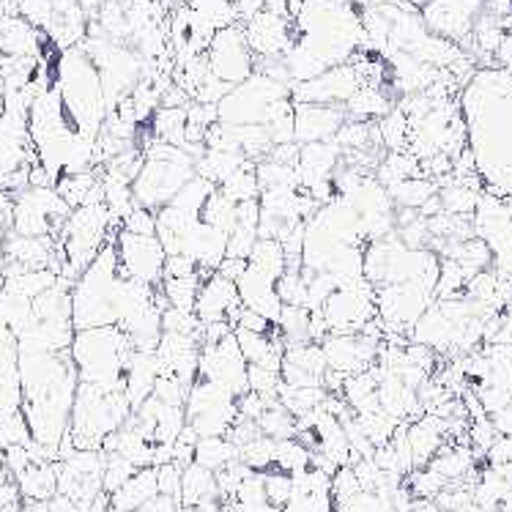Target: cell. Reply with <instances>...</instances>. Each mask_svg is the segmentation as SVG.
<instances>
[{
	"instance_id": "8d00e7d4",
	"label": "cell",
	"mask_w": 512,
	"mask_h": 512,
	"mask_svg": "<svg viewBox=\"0 0 512 512\" xmlns=\"http://www.w3.org/2000/svg\"><path fill=\"white\" fill-rule=\"evenodd\" d=\"M274 450H277V441L261 433L258 439L239 447V460L252 471H269L274 469Z\"/></svg>"
},
{
	"instance_id": "7402d4cb",
	"label": "cell",
	"mask_w": 512,
	"mask_h": 512,
	"mask_svg": "<svg viewBox=\"0 0 512 512\" xmlns=\"http://www.w3.org/2000/svg\"><path fill=\"white\" fill-rule=\"evenodd\" d=\"M392 99L387 94V85H362L343 105L345 118L351 121H378L392 110Z\"/></svg>"
},
{
	"instance_id": "f907efd6",
	"label": "cell",
	"mask_w": 512,
	"mask_h": 512,
	"mask_svg": "<svg viewBox=\"0 0 512 512\" xmlns=\"http://www.w3.org/2000/svg\"><path fill=\"white\" fill-rule=\"evenodd\" d=\"M225 512H244V510H241L236 502H228V504H225Z\"/></svg>"
},
{
	"instance_id": "681fc988",
	"label": "cell",
	"mask_w": 512,
	"mask_h": 512,
	"mask_svg": "<svg viewBox=\"0 0 512 512\" xmlns=\"http://www.w3.org/2000/svg\"><path fill=\"white\" fill-rule=\"evenodd\" d=\"M496 66L504 69V72L512 77V31H507L502 47H499V53H496Z\"/></svg>"
},
{
	"instance_id": "8992f818",
	"label": "cell",
	"mask_w": 512,
	"mask_h": 512,
	"mask_svg": "<svg viewBox=\"0 0 512 512\" xmlns=\"http://www.w3.org/2000/svg\"><path fill=\"white\" fill-rule=\"evenodd\" d=\"M417 11L430 33L469 53L474 22L482 14V0H422Z\"/></svg>"
},
{
	"instance_id": "9c48e42d",
	"label": "cell",
	"mask_w": 512,
	"mask_h": 512,
	"mask_svg": "<svg viewBox=\"0 0 512 512\" xmlns=\"http://www.w3.org/2000/svg\"><path fill=\"white\" fill-rule=\"evenodd\" d=\"M115 252H118V263L121 272L132 280L159 288L162 277H165V261L168 255L162 250L157 236H137V233H126L118 228L115 233Z\"/></svg>"
},
{
	"instance_id": "e575fe53",
	"label": "cell",
	"mask_w": 512,
	"mask_h": 512,
	"mask_svg": "<svg viewBox=\"0 0 512 512\" xmlns=\"http://www.w3.org/2000/svg\"><path fill=\"white\" fill-rule=\"evenodd\" d=\"M310 458H313V452L307 450L299 439L277 441L274 469L285 471V474H299V471L310 469Z\"/></svg>"
},
{
	"instance_id": "d590c367",
	"label": "cell",
	"mask_w": 512,
	"mask_h": 512,
	"mask_svg": "<svg viewBox=\"0 0 512 512\" xmlns=\"http://www.w3.org/2000/svg\"><path fill=\"white\" fill-rule=\"evenodd\" d=\"M214 184H209L206 178L195 176L192 181H187L184 187H181V192H178L176 198L170 200V206H176V209L187 211V214H198L203 211V206H206V200H209V195L214 192Z\"/></svg>"
},
{
	"instance_id": "52a82bcc",
	"label": "cell",
	"mask_w": 512,
	"mask_h": 512,
	"mask_svg": "<svg viewBox=\"0 0 512 512\" xmlns=\"http://www.w3.org/2000/svg\"><path fill=\"white\" fill-rule=\"evenodd\" d=\"M206 61H209L211 74L230 88L250 80L255 74V55L239 22L214 33V39L206 47Z\"/></svg>"
},
{
	"instance_id": "f546056e",
	"label": "cell",
	"mask_w": 512,
	"mask_h": 512,
	"mask_svg": "<svg viewBox=\"0 0 512 512\" xmlns=\"http://www.w3.org/2000/svg\"><path fill=\"white\" fill-rule=\"evenodd\" d=\"M310 318L313 313L304 310V307H283V313L277 318V332H280V340L283 345H302V343H313L310 337Z\"/></svg>"
},
{
	"instance_id": "d6986e66",
	"label": "cell",
	"mask_w": 512,
	"mask_h": 512,
	"mask_svg": "<svg viewBox=\"0 0 512 512\" xmlns=\"http://www.w3.org/2000/svg\"><path fill=\"white\" fill-rule=\"evenodd\" d=\"M340 162H343V151L337 148L335 140L299 146V159H296L299 189L313 184V181H321V178H332Z\"/></svg>"
},
{
	"instance_id": "cb8c5ba5",
	"label": "cell",
	"mask_w": 512,
	"mask_h": 512,
	"mask_svg": "<svg viewBox=\"0 0 512 512\" xmlns=\"http://www.w3.org/2000/svg\"><path fill=\"white\" fill-rule=\"evenodd\" d=\"M151 135L168 146H187V107H159L151 115Z\"/></svg>"
},
{
	"instance_id": "8fae6325",
	"label": "cell",
	"mask_w": 512,
	"mask_h": 512,
	"mask_svg": "<svg viewBox=\"0 0 512 512\" xmlns=\"http://www.w3.org/2000/svg\"><path fill=\"white\" fill-rule=\"evenodd\" d=\"M244 36L250 44L255 61H269V58H285V53L291 50L296 31H293V20L272 14V11L263 9L261 14H255L252 20L244 25Z\"/></svg>"
},
{
	"instance_id": "83f0119b",
	"label": "cell",
	"mask_w": 512,
	"mask_h": 512,
	"mask_svg": "<svg viewBox=\"0 0 512 512\" xmlns=\"http://www.w3.org/2000/svg\"><path fill=\"white\" fill-rule=\"evenodd\" d=\"M378 140L387 151H408V140H411V124H408L406 113L398 105L392 107L384 118L376 121Z\"/></svg>"
},
{
	"instance_id": "603a6c76",
	"label": "cell",
	"mask_w": 512,
	"mask_h": 512,
	"mask_svg": "<svg viewBox=\"0 0 512 512\" xmlns=\"http://www.w3.org/2000/svg\"><path fill=\"white\" fill-rule=\"evenodd\" d=\"M480 189H474V178L471 181H455L447 178L439 184V200L441 211L452 214V217H474L477 203H480Z\"/></svg>"
},
{
	"instance_id": "836d02e7",
	"label": "cell",
	"mask_w": 512,
	"mask_h": 512,
	"mask_svg": "<svg viewBox=\"0 0 512 512\" xmlns=\"http://www.w3.org/2000/svg\"><path fill=\"white\" fill-rule=\"evenodd\" d=\"M225 195V198H230L233 203H244V200H258L261 198V184H258V176H255V168L250 165H244L241 170H236L233 176L222 184V187H217Z\"/></svg>"
},
{
	"instance_id": "ee69618b",
	"label": "cell",
	"mask_w": 512,
	"mask_h": 512,
	"mask_svg": "<svg viewBox=\"0 0 512 512\" xmlns=\"http://www.w3.org/2000/svg\"><path fill=\"white\" fill-rule=\"evenodd\" d=\"M255 241H258V230L236 225V228L230 230V236H228V255L230 258H244V261H247L252 247H255Z\"/></svg>"
},
{
	"instance_id": "f1b7e54d",
	"label": "cell",
	"mask_w": 512,
	"mask_h": 512,
	"mask_svg": "<svg viewBox=\"0 0 512 512\" xmlns=\"http://www.w3.org/2000/svg\"><path fill=\"white\" fill-rule=\"evenodd\" d=\"M258 428H261L263 436H269L272 441L296 439L299 436V422H296V417H293L280 400H274L272 406L266 408L261 417H258Z\"/></svg>"
},
{
	"instance_id": "9a60e30c",
	"label": "cell",
	"mask_w": 512,
	"mask_h": 512,
	"mask_svg": "<svg viewBox=\"0 0 512 512\" xmlns=\"http://www.w3.org/2000/svg\"><path fill=\"white\" fill-rule=\"evenodd\" d=\"M408 343L425 345L436 354H455L458 326L452 324L450 318L441 313L439 304L433 302L425 313L419 315L417 324L408 329Z\"/></svg>"
},
{
	"instance_id": "e0dca14e",
	"label": "cell",
	"mask_w": 512,
	"mask_h": 512,
	"mask_svg": "<svg viewBox=\"0 0 512 512\" xmlns=\"http://www.w3.org/2000/svg\"><path fill=\"white\" fill-rule=\"evenodd\" d=\"M236 291H239L241 307H247L252 313H258L261 318H266L269 324H277V318L283 313V302L277 296V283L263 277V274L252 272L247 266V272L236 283Z\"/></svg>"
},
{
	"instance_id": "4316f807",
	"label": "cell",
	"mask_w": 512,
	"mask_h": 512,
	"mask_svg": "<svg viewBox=\"0 0 512 512\" xmlns=\"http://www.w3.org/2000/svg\"><path fill=\"white\" fill-rule=\"evenodd\" d=\"M233 460H239V450L225 436H209V439H198V444H195V460L192 463H198V466L214 471V474L225 469Z\"/></svg>"
},
{
	"instance_id": "f6af8a7d",
	"label": "cell",
	"mask_w": 512,
	"mask_h": 512,
	"mask_svg": "<svg viewBox=\"0 0 512 512\" xmlns=\"http://www.w3.org/2000/svg\"><path fill=\"white\" fill-rule=\"evenodd\" d=\"M181 466H176L173 460L165 463V466H157V485L162 496H170V499H178L181 502Z\"/></svg>"
},
{
	"instance_id": "74e56055",
	"label": "cell",
	"mask_w": 512,
	"mask_h": 512,
	"mask_svg": "<svg viewBox=\"0 0 512 512\" xmlns=\"http://www.w3.org/2000/svg\"><path fill=\"white\" fill-rule=\"evenodd\" d=\"M277 296L283 307H304L307 302V274L302 269H285L277 280Z\"/></svg>"
},
{
	"instance_id": "b9f144b4",
	"label": "cell",
	"mask_w": 512,
	"mask_h": 512,
	"mask_svg": "<svg viewBox=\"0 0 512 512\" xmlns=\"http://www.w3.org/2000/svg\"><path fill=\"white\" fill-rule=\"evenodd\" d=\"M121 230L137 233V236H157V211L135 206V209L126 214L124 222H121Z\"/></svg>"
},
{
	"instance_id": "6da1fadb",
	"label": "cell",
	"mask_w": 512,
	"mask_h": 512,
	"mask_svg": "<svg viewBox=\"0 0 512 512\" xmlns=\"http://www.w3.org/2000/svg\"><path fill=\"white\" fill-rule=\"evenodd\" d=\"M121 263L113 241L99 250L91 266L85 269L72 291L74 332L96 326H118V293H121Z\"/></svg>"
},
{
	"instance_id": "30bf717a",
	"label": "cell",
	"mask_w": 512,
	"mask_h": 512,
	"mask_svg": "<svg viewBox=\"0 0 512 512\" xmlns=\"http://www.w3.org/2000/svg\"><path fill=\"white\" fill-rule=\"evenodd\" d=\"M359 88H362V80H359V74L351 66V61H348L326 69V72H321L313 80H307V83L293 85L291 99L293 105L343 107Z\"/></svg>"
},
{
	"instance_id": "d6a6232c",
	"label": "cell",
	"mask_w": 512,
	"mask_h": 512,
	"mask_svg": "<svg viewBox=\"0 0 512 512\" xmlns=\"http://www.w3.org/2000/svg\"><path fill=\"white\" fill-rule=\"evenodd\" d=\"M200 220L206 222L209 228H217L230 236V230L236 228V203L225 198L220 189H214L209 200H206L203 211H200Z\"/></svg>"
},
{
	"instance_id": "4fadbf2b",
	"label": "cell",
	"mask_w": 512,
	"mask_h": 512,
	"mask_svg": "<svg viewBox=\"0 0 512 512\" xmlns=\"http://www.w3.org/2000/svg\"><path fill=\"white\" fill-rule=\"evenodd\" d=\"M345 124L343 107L332 105H293V140L299 146L324 143L337 135Z\"/></svg>"
},
{
	"instance_id": "d4e9b609",
	"label": "cell",
	"mask_w": 512,
	"mask_h": 512,
	"mask_svg": "<svg viewBox=\"0 0 512 512\" xmlns=\"http://www.w3.org/2000/svg\"><path fill=\"white\" fill-rule=\"evenodd\" d=\"M247 266H250L252 272L263 274V277H269V280L277 283L285 274V269H288L283 244L274 239H258L255 247H252L250 258H247Z\"/></svg>"
},
{
	"instance_id": "7bdbcfd3",
	"label": "cell",
	"mask_w": 512,
	"mask_h": 512,
	"mask_svg": "<svg viewBox=\"0 0 512 512\" xmlns=\"http://www.w3.org/2000/svg\"><path fill=\"white\" fill-rule=\"evenodd\" d=\"M187 392H189V387H184V384H181V381H176V378L159 376L151 395H154L157 400H162L165 406H181V408H184Z\"/></svg>"
},
{
	"instance_id": "5bb4252c",
	"label": "cell",
	"mask_w": 512,
	"mask_h": 512,
	"mask_svg": "<svg viewBox=\"0 0 512 512\" xmlns=\"http://www.w3.org/2000/svg\"><path fill=\"white\" fill-rule=\"evenodd\" d=\"M239 304L236 283H230V280L214 272L209 277H203V283H200L198 299H195V315H198V321L203 326L217 324V321H228L230 324V313Z\"/></svg>"
},
{
	"instance_id": "ac0fdd59",
	"label": "cell",
	"mask_w": 512,
	"mask_h": 512,
	"mask_svg": "<svg viewBox=\"0 0 512 512\" xmlns=\"http://www.w3.org/2000/svg\"><path fill=\"white\" fill-rule=\"evenodd\" d=\"M406 439L411 447V458H414V469H425L447 444V422L433 414H422L406 425Z\"/></svg>"
},
{
	"instance_id": "7c38bea8",
	"label": "cell",
	"mask_w": 512,
	"mask_h": 512,
	"mask_svg": "<svg viewBox=\"0 0 512 512\" xmlns=\"http://www.w3.org/2000/svg\"><path fill=\"white\" fill-rule=\"evenodd\" d=\"M326 359L318 343L288 345L283 354L280 378L285 387H324Z\"/></svg>"
},
{
	"instance_id": "ba28073f",
	"label": "cell",
	"mask_w": 512,
	"mask_h": 512,
	"mask_svg": "<svg viewBox=\"0 0 512 512\" xmlns=\"http://www.w3.org/2000/svg\"><path fill=\"white\" fill-rule=\"evenodd\" d=\"M198 378L217 384L225 392H230L233 398L250 392V387H247V359L241 356L236 335H228L220 343L200 345Z\"/></svg>"
},
{
	"instance_id": "484cf974",
	"label": "cell",
	"mask_w": 512,
	"mask_h": 512,
	"mask_svg": "<svg viewBox=\"0 0 512 512\" xmlns=\"http://www.w3.org/2000/svg\"><path fill=\"white\" fill-rule=\"evenodd\" d=\"M389 198L395 203V209H414L419 211L430 198H436L439 195V184L436 181H430L425 176L417 178H406V181H400L392 189H387Z\"/></svg>"
},
{
	"instance_id": "7a4b0ae2",
	"label": "cell",
	"mask_w": 512,
	"mask_h": 512,
	"mask_svg": "<svg viewBox=\"0 0 512 512\" xmlns=\"http://www.w3.org/2000/svg\"><path fill=\"white\" fill-rule=\"evenodd\" d=\"M132 351L121 326L80 329L69 348L77 381L99 389H124V367Z\"/></svg>"
},
{
	"instance_id": "2e32d148",
	"label": "cell",
	"mask_w": 512,
	"mask_h": 512,
	"mask_svg": "<svg viewBox=\"0 0 512 512\" xmlns=\"http://www.w3.org/2000/svg\"><path fill=\"white\" fill-rule=\"evenodd\" d=\"M162 376V367L154 351H132L124 367V395L132 411L140 408L151 398L157 378Z\"/></svg>"
},
{
	"instance_id": "ab89813d",
	"label": "cell",
	"mask_w": 512,
	"mask_h": 512,
	"mask_svg": "<svg viewBox=\"0 0 512 512\" xmlns=\"http://www.w3.org/2000/svg\"><path fill=\"white\" fill-rule=\"evenodd\" d=\"M135 466L124 460L121 455H115V452H105V471H102V491L110 496L115 493L121 485H124L132 474H135Z\"/></svg>"
},
{
	"instance_id": "ffe728a7",
	"label": "cell",
	"mask_w": 512,
	"mask_h": 512,
	"mask_svg": "<svg viewBox=\"0 0 512 512\" xmlns=\"http://www.w3.org/2000/svg\"><path fill=\"white\" fill-rule=\"evenodd\" d=\"M157 493V469H137L118 491L110 493V504L115 512H135L151 502Z\"/></svg>"
},
{
	"instance_id": "44dd1931",
	"label": "cell",
	"mask_w": 512,
	"mask_h": 512,
	"mask_svg": "<svg viewBox=\"0 0 512 512\" xmlns=\"http://www.w3.org/2000/svg\"><path fill=\"white\" fill-rule=\"evenodd\" d=\"M206 502H220V491H217V474L203 469L198 463H189L187 469L181 471V507H200Z\"/></svg>"
},
{
	"instance_id": "1f68e13d",
	"label": "cell",
	"mask_w": 512,
	"mask_h": 512,
	"mask_svg": "<svg viewBox=\"0 0 512 512\" xmlns=\"http://www.w3.org/2000/svg\"><path fill=\"white\" fill-rule=\"evenodd\" d=\"M356 425L362 428V433L367 436V441L373 444V447H384L387 441H392V436L398 433L400 422L398 419H392L389 414H384L381 408L376 411H365V414H354Z\"/></svg>"
},
{
	"instance_id": "7dc6e473",
	"label": "cell",
	"mask_w": 512,
	"mask_h": 512,
	"mask_svg": "<svg viewBox=\"0 0 512 512\" xmlns=\"http://www.w3.org/2000/svg\"><path fill=\"white\" fill-rule=\"evenodd\" d=\"M181 510V502L178 499H170V496H162V493H157L151 502H146L140 510L135 512H178Z\"/></svg>"
},
{
	"instance_id": "60d3db41",
	"label": "cell",
	"mask_w": 512,
	"mask_h": 512,
	"mask_svg": "<svg viewBox=\"0 0 512 512\" xmlns=\"http://www.w3.org/2000/svg\"><path fill=\"white\" fill-rule=\"evenodd\" d=\"M359 493H362V485L356 480V474L351 466H343V469H337L335 474H332V502H335V507L348 504L351 499H356Z\"/></svg>"
},
{
	"instance_id": "277c9868",
	"label": "cell",
	"mask_w": 512,
	"mask_h": 512,
	"mask_svg": "<svg viewBox=\"0 0 512 512\" xmlns=\"http://www.w3.org/2000/svg\"><path fill=\"white\" fill-rule=\"evenodd\" d=\"M184 414H187L189 428L195 430L200 439H209V436H228L233 422L239 419V408L230 392L198 378L187 392Z\"/></svg>"
},
{
	"instance_id": "4dcf8cb0",
	"label": "cell",
	"mask_w": 512,
	"mask_h": 512,
	"mask_svg": "<svg viewBox=\"0 0 512 512\" xmlns=\"http://www.w3.org/2000/svg\"><path fill=\"white\" fill-rule=\"evenodd\" d=\"M200 283H203V274H189V277H165L159 288H162L165 299H168V307L192 310L195 313V299H198Z\"/></svg>"
},
{
	"instance_id": "5b68a950",
	"label": "cell",
	"mask_w": 512,
	"mask_h": 512,
	"mask_svg": "<svg viewBox=\"0 0 512 512\" xmlns=\"http://www.w3.org/2000/svg\"><path fill=\"white\" fill-rule=\"evenodd\" d=\"M321 315L329 324V332L337 335H359L367 321L378 315L376 310V285H370L365 277L354 283L340 285L321 307Z\"/></svg>"
},
{
	"instance_id": "f35d334b",
	"label": "cell",
	"mask_w": 512,
	"mask_h": 512,
	"mask_svg": "<svg viewBox=\"0 0 512 512\" xmlns=\"http://www.w3.org/2000/svg\"><path fill=\"white\" fill-rule=\"evenodd\" d=\"M263 474V488H266V499L272 507H285V504L291 502L293 496V477L291 474H285L280 469H269L261 471Z\"/></svg>"
},
{
	"instance_id": "c3c4849f",
	"label": "cell",
	"mask_w": 512,
	"mask_h": 512,
	"mask_svg": "<svg viewBox=\"0 0 512 512\" xmlns=\"http://www.w3.org/2000/svg\"><path fill=\"white\" fill-rule=\"evenodd\" d=\"M491 422L499 436H512V400L502 408V411H496V414H493Z\"/></svg>"
},
{
	"instance_id": "bcb514c9",
	"label": "cell",
	"mask_w": 512,
	"mask_h": 512,
	"mask_svg": "<svg viewBox=\"0 0 512 512\" xmlns=\"http://www.w3.org/2000/svg\"><path fill=\"white\" fill-rule=\"evenodd\" d=\"M244 272H247V261H244V258H230V255H225V261H222L220 269H217V274L225 277V280H230V283H239L241 277H244Z\"/></svg>"
},
{
	"instance_id": "3957f363",
	"label": "cell",
	"mask_w": 512,
	"mask_h": 512,
	"mask_svg": "<svg viewBox=\"0 0 512 512\" xmlns=\"http://www.w3.org/2000/svg\"><path fill=\"white\" fill-rule=\"evenodd\" d=\"M132 414L124 389H99L91 384H77L72 419H69V439L74 450H102L107 436L124 428Z\"/></svg>"
}]
</instances>
